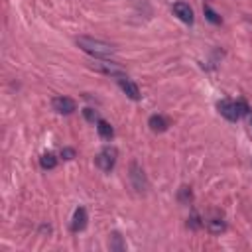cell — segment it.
Returning a JSON list of instances; mask_svg holds the SVG:
<instances>
[{
  "label": "cell",
  "mask_w": 252,
  "mask_h": 252,
  "mask_svg": "<svg viewBox=\"0 0 252 252\" xmlns=\"http://www.w3.org/2000/svg\"><path fill=\"white\" fill-rule=\"evenodd\" d=\"M96 130H98V136H100L102 140H110V138L114 136L112 126H110L106 120H102V118H98V120H96Z\"/></svg>",
  "instance_id": "cell-11"
},
{
  "label": "cell",
  "mask_w": 252,
  "mask_h": 252,
  "mask_svg": "<svg viewBox=\"0 0 252 252\" xmlns=\"http://www.w3.org/2000/svg\"><path fill=\"white\" fill-rule=\"evenodd\" d=\"M148 126H150L154 132H165L167 126H169V122H167L161 114H152L150 120H148Z\"/></svg>",
  "instance_id": "cell-10"
},
{
  "label": "cell",
  "mask_w": 252,
  "mask_h": 252,
  "mask_svg": "<svg viewBox=\"0 0 252 252\" xmlns=\"http://www.w3.org/2000/svg\"><path fill=\"white\" fill-rule=\"evenodd\" d=\"M94 163L102 169V171H112L114 169V163H116V150L114 148H104L102 152L96 154L94 158Z\"/></svg>",
  "instance_id": "cell-3"
},
{
  "label": "cell",
  "mask_w": 252,
  "mask_h": 252,
  "mask_svg": "<svg viewBox=\"0 0 252 252\" xmlns=\"http://www.w3.org/2000/svg\"><path fill=\"white\" fill-rule=\"evenodd\" d=\"M61 158L63 159H73L75 158V150L73 148H63L61 150Z\"/></svg>",
  "instance_id": "cell-18"
},
{
  "label": "cell",
  "mask_w": 252,
  "mask_h": 252,
  "mask_svg": "<svg viewBox=\"0 0 252 252\" xmlns=\"http://www.w3.org/2000/svg\"><path fill=\"white\" fill-rule=\"evenodd\" d=\"M85 226H87V211H85V207H79V209H75V213H73L71 230H73V232H79V230H83Z\"/></svg>",
  "instance_id": "cell-9"
},
{
  "label": "cell",
  "mask_w": 252,
  "mask_h": 252,
  "mask_svg": "<svg viewBox=\"0 0 252 252\" xmlns=\"http://www.w3.org/2000/svg\"><path fill=\"white\" fill-rule=\"evenodd\" d=\"M203 12H205V18H207L209 22H213V24H220V22H222V20H220V16H219V14H217L209 4H205V6H203Z\"/></svg>",
  "instance_id": "cell-15"
},
{
  "label": "cell",
  "mask_w": 252,
  "mask_h": 252,
  "mask_svg": "<svg viewBox=\"0 0 252 252\" xmlns=\"http://www.w3.org/2000/svg\"><path fill=\"white\" fill-rule=\"evenodd\" d=\"M93 67L96 69V71H100V73H106V75H112V77H124V69L120 67V65H116V63H112V61H96V63H93Z\"/></svg>",
  "instance_id": "cell-6"
},
{
  "label": "cell",
  "mask_w": 252,
  "mask_h": 252,
  "mask_svg": "<svg viewBox=\"0 0 252 252\" xmlns=\"http://www.w3.org/2000/svg\"><path fill=\"white\" fill-rule=\"evenodd\" d=\"M110 250H116V252H122V250H124L122 236H120L118 232H112V234H110Z\"/></svg>",
  "instance_id": "cell-16"
},
{
  "label": "cell",
  "mask_w": 252,
  "mask_h": 252,
  "mask_svg": "<svg viewBox=\"0 0 252 252\" xmlns=\"http://www.w3.org/2000/svg\"><path fill=\"white\" fill-rule=\"evenodd\" d=\"M130 181H132V185H134V189H136L138 193H144V191L148 189L146 173H144V169L140 167L138 161H132V163H130Z\"/></svg>",
  "instance_id": "cell-4"
},
{
  "label": "cell",
  "mask_w": 252,
  "mask_h": 252,
  "mask_svg": "<svg viewBox=\"0 0 252 252\" xmlns=\"http://www.w3.org/2000/svg\"><path fill=\"white\" fill-rule=\"evenodd\" d=\"M51 108L57 112V114H71L77 110V102L69 96H53L51 100Z\"/></svg>",
  "instance_id": "cell-5"
},
{
  "label": "cell",
  "mask_w": 252,
  "mask_h": 252,
  "mask_svg": "<svg viewBox=\"0 0 252 252\" xmlns=\"http://www.w3.org/2000/svg\"><path fill=\"white\" fill-rule=\"evenodd\" d=\"M217 108H219V112H220L226 120H230V122H236V120H240L244 114L250 112V106H248L244 100H228V98L219 100Z\"/></svg>",
  "instance_id": "cell-2"
},
{
  "label": "cell",
  "mask_w": 252,
  "mask_h": 252,
  "mask_svg": "<svg viewBox=\"0 0 252 252\" xmlns=\"http://www.w3.org/2000/svg\"><path fill=\"white\" fill-rule=\"evenodd\" d=\"M75 43L89 55H93L94 59H104V57H110L114 53V47L102 39H94V37H89V35H79L75 39Z\"/></svg>",
  "instance_id": "cell-1"
},
{
  "label": "cell",
  "mask_w": 252,
  "mask_h": 252,
  "mask_svg": "<svg viewBox=\"0 0 252 252\" xmlns=\"http://www.w3.org/2000/svg\"><path fill=\"white\" fill-rule=\"evenodd\" d=\"M177 199H179V203H185V205H189V203H191V199H193V195H191V189H189L187 185H181V187H179V193H177Z\"/></svg>",
  "instance_id": "cell-14"
},
{
  "label": "cell",
  "mask_w": 252,
  "mask_h": 252,
  "mask_svg": "<svg viewBox=\"0 0 252 252\" xmlns=\"http://www.w3.org/2000/svg\"><path fill=\"white\" fill-rule=\"evenodd\" d=\"M207 230L211 234H220L226 230V224L222 219H211V220H207Z\"/></svg>",
  "instance_id": "cell-12"
},
{
  "label": "cell",
  "mask_w": 252,
  "mask_h": 252,
  "mask_svg": "<svg viewBox=\"0 0 252 252\" xmlns=\"http://www.w3.org/2000/svg\"><path fill=\"white\" fill-rule=\"evenodd\" d=\"M39 165H41L43 169H53V167L57 165V158H55L51 152H47V154H43V156L39 158Z\"/></svg>",
  "instance_id": "cell-13"
},
{
  "label": "cell",
  "mask_w": 252,
  "mask_h": 252,
  "mask_svg": "<svg viewBox=\"0 0 252 252\" xmlns=\"http://www.w3.org/2000/svg\"><path fill=\"white\" fill-rule=\"evenodd\" d=\"M83 114H85V118H87L89 122H96V120H98V116H96V112H94L93 108H85Z\"/></svg>",
  "instance_id": "cell-17"
},
{
  "label": "cell",
  "mask_w": 252,
  "mask_h": 252,
  "mask_svg": "<svg viewBox=\"0 0 252 252\" xmlns=\"http://www.w3.org/2000/svg\"><path fill=\"white\" fill-rule=\"evenodd\" d=\"M189 224H191L193 228H199V226H201V222H199V217H197V215H193V217H191V222H189Z\"/></svg>",
  "instance_id": "cell-19"
},
{
  "label": "cell",
  "mask_w": 252,
  "mask_h": 252,
  "mask_svg": "<svg viewBox=\"0 0 252 252\" xmlns=\"http://www.w3.org/2000/svg\"><path fill=\"white\" fill-rule=\"evenodd\" d=\"M250 126H252V118H250Z\"/></svg>",
  "instance_id": "cell-20"
},
{
  "label": "cell",
  "mask_w": 252,
  "mask_h": 252,
  "mask_svg": "<svg viewBox=\"0 0 252 252\" xmlns=\"http://www.w3.org/2000/svg\"><path fill=\"white\" fill-rule=\"evenodd\" d=\"M173 14H175L181 22L193 24V10H191V6H189L187 2H175V4H173Z\"/></svg>",
  "instance_id": "cell-8"
},
{
  "label": "cell",
  "mask_w": 252,
  "mask_h": 252,
  "mask_svg": "<svg viewBox=\"0 0 252 252\" xmlns=\"http://www.w3.org/2000/svg\"><path fill=\"white\" fill-rule=\"evenodd\" d=\"M118 85H120V89L126 93V96H130L132 100H140V98H142V93H140L138 85H136L134 81H130L126 75H124V77H118Z\"/></svg>",
  "instance_id": "cell-7"
}]
</instances>
